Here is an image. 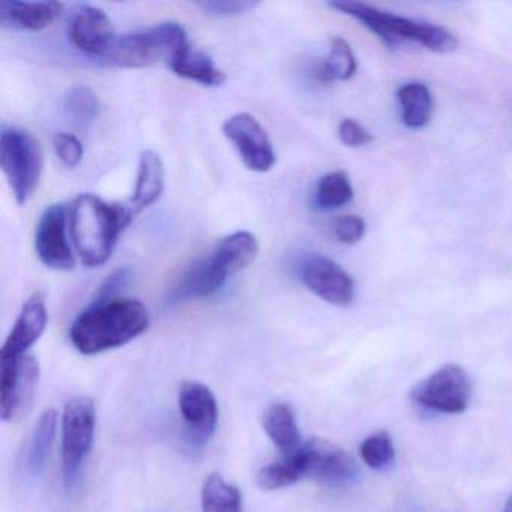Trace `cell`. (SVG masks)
I'll return each instance as SVG.
<instances>
[{
    "label": "cell",
    "instance_id": "obj_33",
    "mask_svg": "<svg viewBox=\"0 0 512 512\" xmlns=\"http://www.w3.org/2000/svg\"><path fill=\"white\" fill-rule=\"evenodd\" d=\"M131 278L130 268H119L116 269L113 274H110L106 278L100 289H98L97 296H95L92 304H100V302L112 301V299H118L119 293L122 292L128 281Z\"/></svg>",
    "mask_w": 512,
    "mask_h": 512
},
{
    "label": "cell",
    "instance_id": "obj_27",
    "mask_svg": "<svg viewBox=\"0 0 512 512\" xmlns=\"http://www.w3.org/2000/svg\"><path fill=\"white\" fill-rule=\"evenodd\" d=\"M359 454H361L364 463L371 469H383V467L391 464L395 457V448L391 436L386 431H376L361 443Z\"/></svg>",
    "mask_w": 512,
    "mask_h": 512
},
{
    "label": "cell",
    "instance_id": "obj_6",
    "mask_svg": "<svg viewBox=\"0 0 512 512\" xmlns=\"http://www.w3.org/2000/svg\"><path fill=\"white\" fill-rule=\"evenodd\" d=\"M97 412L92 398H71L62 415V473L68 487L79 481L83 464L91 454L95 439Z\"/></svg>",
    "mask_w": 512,
    "mask_h": 512
},
{
    "label": "cell",
    "instance_id": "obj_16",
    "mask_svg": "<svg viewBox=\"0 0 512 512\" xmlns=\"http://www.w3.org/2000/svg\"><path fill=\"white\" fill-rule=\"evenodd\" d=\"M178 407L185 425L194 436L206 440L214 434L218 424V403L208 386L193 380L182 383Z\"/></svg>",
    "mask_w": 512,
    "mask_h": 512
},
{
    "label": "cell",
    "instance_id": "obj_32",
    "mask_svg": "<svg viewBox=\"0 0 512 512\" xmlns=\"http://www.w3.org/2000/svg\"><path fill=\"white\" fill-rule=\"evenodd\" d=\"M338 137L347 148H362L373 142V136L355 119H343L338 125Z\"/></svg>",
    "mask_w": 512,
    "mask_h": 512
},
{
    "label": "cell",
    "instance_id": "obj_9",
    "mask_svg": "<svg viewBox=\"0 0 512 512\" xmlns=\"http://www.w3.org/2000/svg\"><path fill=\"white\" fill-rule=\"evenodd\" d=\"M238 274L229 257L215 245L209 256L194 262L169 293L170 304L199 301L215 295L232 275Z\"/></svg>",
    "mask_w": 512,
    "mask_h": 512
},
{
    "label": "cell",
    "instance_id": "obj_12",
    "mask_svg": "<svg viewBox=\"0 0 512 512\" xmlns=\"http://www.w3.org/2000/svg\"><path fill=\"white\" fill-rule=\"evenodd\" d=\"M67 224H70V211L64 203H56L43 212L35 232V250L41 263L55 271H71L74 268Z\"/></svg>",
    "mask_w": 512,
    "mask_h": 512
},
{
    "label": "cell",
    "instance_id": "obj_5",
    "mask_svg": "<svg viewBox=\"0 0 512 512\" xmlns=\"http://www.w3.org/2000/svg\"><path fill=\"white\" fill-rule=\"evenodd\" d=\"M0 166L19 205H26L43 173V151L31 134L17 128H2Z\"/></svg>",
    "mask_w": 512,
    "mask_h": 512
},
{
    "label": "cell",
    "instance_id": "obj_7",
    "mask_svg": "<svg viewBox=\"0 0 512 512\" xmlns=\"http://www.w3.org/2000/svg\"><path fill=\"white\" fill-rule=\"evenodd\" d=\"M472 397L469 374L457 364H446L413 388L416 404L433 412L463 413Z\"/></svg>",
    "mask_w": 512,
    "mask_h": 512
},
{
    "label": "cell",
    "instance_id": "obj_31",
    "mask_svg": "<svg viewBox=\"0 0 512 512\" xmlns=\"http://www.w3.org/2000/svg\"><path fill=\"white\" fill-rule=\"evenodd\" d=\"M334 235L344 245H355L364 238L365 223L358 215H346L335 220Z\"/></svg>",
    "mask_w": 512,
    "mask_h": 512
},
{
    "label": "cell",
    "instance_id": "obj_20",
    "mask_svg": "<svg viewBox=\"0 0 512 512\" xmlns=\"http://www.w3.org/2000/svg\"><path fill=\"white\" fill-rule=\"evenodd\" d=\"M262 422L266 434L283 457L295 454L304 445L295 412L289 404L277 403L269 407L263 413Z\"/></svg>",
    "mask_w": 512,
    "mask_h": 512
},
{
    "label": "cell",
    "instance_id": "obj_4",
    "mask_svg": "<svg viewBox=\"0 0 512 512\" xmlns=\"http://www.w3.org/2000/svg\"><path fill=\"white\" fill-rule=\"evenodd\" d=\"M190 47L184 26L166 22L146 31L116 38L101 61L110 67L130 70L152 67L158 62H166L169 67L170 62L184 55Z\"/></svg>",
    "mask_w": 512,
    "mask_h": 512
},
{
    "label": "cell",
    "instance_id": "obj_3",
    "mask_svg": "<svg viewBox=\"0 0 512 512\" xmlns=\"http://www.w3.org/2000/svg\"><path fill=\"white\" fill-rule=\"evenodd\" d=\"M329 7L358 20L391 49L401 43H418L430 52L449 53L454 52L458 46L457 37L443 26L416 22L355 0H337L331 2Z\"/></svg>",
    "mask_w": 512,
    "mask_h": 512
},
{
    "label": "cell",
    "instance_id": "obj_8",
    "mask_svg": "<svg viewBox=\"0 0 512 512\" xmlns=\"http://www.w3.org/2000/svg\"><path fill=\"white\" fill-rule=\"evenodd\" d=\"M40 365L32 355L0 356V418L14 422L22 418L37 392Z\"/></svg>",
    "mask_w": 512,
    "mask_h": 512
},
{
    "label": "cell",
    "instance_id": "obj_34",
    "mask_svg": "<svg viewBox=\"0 0 512 512\" xmlns=\"http://www.w3.org/2000/svg\"><path fill=\"white\" fill-rule=\"evenodd\" d=\"M503 512H512V496L509 497L508 502H506L505 509H503Z\"/></svg>",
    "mask_w": 512,
    "mask_h": 512
},
{
    "label": "cell",
    "instance_id": "obj_10",
    "mask_svg": "<svg viewBox=\"0 0 512 512\" xmlns=\"http://www.w3.org/2000/svg\"><path fill=\"white\" fill-rule=\"evenodd\" d=\"M302 478L328 484H344L358 475L355 458L335 443L320 437L308 440L295 452Z\"/></svg>",
    "mask_w": 512,
    "mask_h": 512
},
{
    "label": "cell",
    "instance_id": "obj_14",
    "mask_svg": "<svg viewBox=\"0 0 512 512\" xmlns=\"http://www.w3.org/2000/svg\"><path fill=\"white\" fill-rule=\"evenodd\" d=\"M68 37L77 50L100 59L118 38L110 17L92 5H79L74 10L68 25Z\"/></svg>",
    "mask_w": 512,
    "mask_h": 512
},
{
    "label": "cell",
    "instance_id": "obj_11",
    "mask_svg": "<svg viewBox=\"0 0 512 512\" xmlns=\"http://www.w3.org/2000/svg\"><path fill=\"white\" fill-rule=\"evenodd\" d=\"M223 134L251 172H269L277 163L272 140L265 128L250 113H236L226 119Z\"/></svg>",
    "mask_w": 512,
    "mask_h": 512
},
{
    "label": "cell",
    "instance_id": "obj_18",
    "mask_svg": "<svg viewBox=\"0 0 512 512\" xmlns=\"http://www.w3.org/2000/svg\"><path fill=\"white\" fill-rule=\"evenodd\" d=\"M166 170L160 155L151 149L142 152L137 170L136 185H134L133 196L127 203L130 211L136 217L143 209L155 205L161 199L166 187Z\"/></svg>",
    "mask_w": 512,
    "mask_h": 512
},
{
    "label": "cell",
    "instance_id": "obj_22",
    "mask_svg": "<svg viewBox=\"0 0 512 512\" xmlns=\"http://www.w3.org/2000/svg\"><path fill=\"white\" fill-rule=\"evenodd\" d=\"M401 107V118L410 130H421L433 115V95L421 82L406 83L397 92Z\"/></svg>",
    "mask_w": 512,
    "mask_h": 512
},
{
    "label": "cell",
    "instance_id": "obj_17",
    "mask_svg": "<svg viewBox=\"0 0 512 512\" xmlns=\"http://www.w3.org/2000/svg\"><path fill=\"white\" fill-rule=\"evenodd\" d=\"M59 2H14L0 4V25L14 31L38 32L52 26L61 17Z\"/></svg>",
    "mask_w": 512,
    "mask_h": 512
},
{
    "label": "cell",
    "instance_id": "obj_29",
    "mask_svg": "<svg viewBox=\"0 0 512 512\" xmlns=\"http://www.w3.org/2000/svg\"><path fill=\"white\" fill-rule=\"evenodd\" d=\"M56 157L68 169H76L83 160V145L74 134L58 133L53 137Z\"/></svg>",
    "mask_w": 512,
    "mask_h": 512
},
{
    "label": "cell",
    "instance_id": "obj_1",
    "mask_svg": "<svg viewBox=\"0 0 512 512\" xmlns=\"http://www.w3.org/2000/svg\"><path fill=\"white\" fill-rule=\"evenodd\" d=\"M151 313L139 299L118 298L91 304L74 320L70 340L77 352L100 355L118 349L145 334Z\"/></svg>",
    "mask_w": 512,
    "mask_h": 512
},
{
    "label": "cell",
    "instance_id": "obj_15",
    "mask_svg": "<svg viewBox=\"0 0 512 512\" xmlns=\"http://www.w3.org/2000/svg\"><path fill=\"white\" fill-rule=\"evenodd\" d=\"M47 323H49V313H47L46 296L43 292H34L23 304L10 335L0 349V356L20 358L28 355L29 349L46 331Z\"/></svg>",
    "mask_w": 512,
    "mask_h": 512
},
{
    "label": "cell",
    "instance_id": "obj_26",
    "mask_svg": "<svg viewBox=\"0 0 512 512\" xmlns=\"http://www.w3.org/2000/svg\"><path fill=\"white\" fill-rule=\"evenodd\" d=\"M302 472L295 454L283 457L281 461L262 467L257 473V485L262 490L274 491L290 487L301 481Z\"/></svg>",
    "mask_w": 512,
    "mask_h": 512
},
{
    "label": "cell",
    "instance_id": "obj_21",
    "mask_svg": "<svg viewBox=\"0 0 512 512\" xmlns=\"http://www.w3.org/2000/svg\"><path fill=\"white\" fill-rule=\"evenodd\" d=\"M169 68L175 76L199 83L206 88H217L226 82V74L215 67L214 61L206 53L194 50L193 47L170 62Z\"/></svg>",
    "mask_w": 512,
    "mask_h": 512
},
{
    "label": "cell",
    "instance_id": "obj_2",
    "mask_svg": "<svg viewBox=\"0 0 512 512\" xmlns=\"http://www.w3.org/2000/svg\"><path fill=\"white\" fill-rule=\"evenodd\" d=\"M133 220L127 203H109L94 194L77 196L70 208V233L83 265L98 268L109 262Z\"/></svg>",
    "mask_w": 512,
    "mask_h": 512
},
{
    "label": "cell",
    "instance_id": "obj_23",
    "mask_svg": "<svg viewBox=\"0 0 512 512\" xmlns=\"http://www.w3.org/2000/svg\"><path fill=\"white\" fill-rule=\"evenodd\" d=\"M203 512H242V493L220 473H211L203 482Z\"/></svg>",
    "mask_w": 512,
    "mask_h": 512
},
{
    "label": "cell",
    "instance_id": "obj_28",
    "mask_svg": "<svg viewBox=\"0 0 512 512\" xmlns=\"http://www.w3.org/2000/svg\"><path fill=\"white\" fill-rule=\"evenodd\" d=\"M64 106L73 118L88 122L98 115L100 101L89 86L77 85L65 95Z\"/></svg>",
    "mask_w": 512,
    "mask_h": 512
},
{
    "label": "cell",
    "instance_id": "obj_25",
    "mask_svg": "<svg viewBox=\"0 0 512 512\" xmlns=\"http://www.w3.org/2000/svg\"><path fill=\"white\" fill-rule=\"evenodd\" d=\"M356 58L352 47L343 38H334L329 50L328 58L319 68V79L322 82H334V80H349L356 74Z\"/></svg>",
    "mask_w": 512,
    "mask_h": 512
},
{
    "label": "cell",
    "instance_id": "obj_19",
    "mask_svg": "<svg viewBox=\"0 0 512 512\" xmlns=\"http://www.w3.org/2000/svg\"><path fill=\"white\" fill-rule=\"evenodd\" d=\"M56 431H58V412L55 409L44 410L34 430L29 434L28 442L22 452V467L28 475L35 476L43 472L55 443Z\"/></svg>",
    "mask_w": 512,
    "mask_h": 512
},
{
    "label": "cell",
    "instance_id": "obj_24",
    "mask_svg": "<svg viewBox=\"0 0 512 512\" xmlns=\"http://www.w3.org/2000/svg\"><path fill=\"white\" fill-rule=\"evenodd\" d=\"M353 199V187L349 175L343 170L328 173L320 179L314 193V206L320 211H335Z\"/></svg>",
    "mask_w": 512,
    "mask_h": 512
},
{
    "label": "cell",
    "instance_id": "obj_30",
    "mask_svg": "<svg viewBox=\"0 0 512 512\" xmlns=\"http://www.w3.org/2000/svg\"><path fill=\"white\" fill-rule=\"evenodd\" d=\"M257 5H259L257 2H250V0H211V2H200L197 7L211 16L233 17L250 13Z\"/></svg>",
    "mask_w": 512,
    "mask_h": 512
},
{
    "label": "cell",
    "instance_id": "obj_13",
    "mask_svg": "<svg viewBox=\"0 0 512 512\" xmlns=\"http://www.w3.org/2000/svg\"><path fill=\"white\" fill-rule=\"evenodd\" d=\"M302 283L328 304L347 307L355 298V281L334 260L319 254L307 256L299 265Z\"/></svg>",
    "mask_w": 512,
    "mask_h": 512
}]
</instances>
